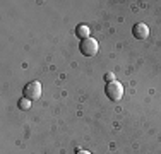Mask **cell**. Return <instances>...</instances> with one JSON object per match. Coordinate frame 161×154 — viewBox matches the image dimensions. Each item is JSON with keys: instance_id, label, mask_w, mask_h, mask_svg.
I'll list each match as a JSON object with an SVG mask.
<instances>
[{"instance_id": "6da1fadb", "label": "cell", "mask_w": 161, "mask_h": 154, "mask_svg": "<svg viewBox=\"0 0 161 154\" xmlns=\"http://www.w3.org/2000/svg\"><path fill=\"white\" fill-rule=\"evenodd\" d=\"M26 99L29 101H34V99H40L41 98V84L38 80H31L29 84L24 86V91H22Z\"/></svg>"}, {"instance_id": "7a4b0ae2", "label": "cell", "mask_w": 161, "mask_h": 154, "mask_svg": "<svg viewBox=\"0 0 161 154\" xmlns=\"http://www.w3.org/2000/svg\"><path fill=\"white\" fill-rule=\"evenodd\" d=\"M79 48H80V53H82L84 57H94L99 50V45H98L96 40H93V38H86V40L80 41Z\"/></svg>"}, {"instance_id": "3957f363", "label": "cell", "mask_w": 161, "mask_h": 154, "mask_svg": "<svg viewBox=\"0 0 161 154\" xmlns=\"http://www.w3.org/2000/svg\"><path fill=\"white\" fill-rule=\"evenodd\" d=\"M105 92H106V96H108V99L118 101V99H122V96H124V86H122L120 82H117V80H113V82L106 84Z\"/></svg>"}, {"instance_id": "277c9868", "label": "cell", "mask_w": 161, "mask_h": 154, "mask_svg": "<svg viewBox=\"0 0 161 154\" xmlns=\"http://www.w3.org/2000/svg\"><path fill=\"white\" fill-rule=\"evenodd\" d=\"M132 33H134V36H136L137 40H146V38L149 36V28L144 24V22H137V24H134Z\"/></svg>"}, {"instance_id": "5b68a950", "label": "cell", "mask_w": 161, "mask_h": 154, "mask_svg": "<svg viewBox=\"0 0 161 154\" xmlns=\"http://www.w3.org/2000/svg\"><path fill=\"white\" fill-rule=\"evenodd\" d=\"M89 28H87L86 24H79L77 28H75V34H77L79 38H82V40H86V38H89Z\"/></svg>"}, {"instance_id": "8992f818", "label": "cell", "mask_w": 161, "mask_h": 154, "mask_svg": "<svg viewBox=\"0 0 161 154\" xmlns=\"http://www.w3.org/2000/svg\"><path fill=\"white\" fill-rule=\"evenodd\" d=\"M17 106H19V110L26 111V110H29V108H31V101H29V99H26L24 96H22V99H19Z\"/></svg>"}, {"instance_id": "52a82bcc", "label": "cell", "mask_w": 161, "mask_h": 154, "mask_svg": "<svg viewBox=\"0 0 161 154\" xmlns=\"http://www.w3.org/2000/svg\"><path fill=\"white\" fill-rule=\"evenodd\" d=\"M105 80H106V82H113V80H115V75H113V74H106V75H105Z\"/></svg>"}, {"instance_id": "ba28073f", "label": "cell", "mask_w": 161, "mask_h": 154, "mask_svg": "<svg viewBox=\"0 0 161 154\" xmlns=\"http://www.w3.org/2000/svg\"><path fill=\"white\" fill-rule=\"evenodd\" d=\"M75 154H91L89 151H82V149H77V151H75Z\"/></svg>"}]
</instances>
